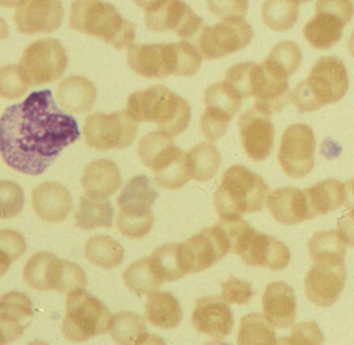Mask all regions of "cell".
Segmentation results:
<instances>
[{
    "instance_id": "836d02e7",
    "label": "cell",
    "mask_w": 354,
    "mask_h": 345,
    "mask_svg": "<svg viewBox=\"0 0 354 345\" xmlns=\"http://www.w3.org/2000/svg\"><path fill=\"white\" fill-rule=\"evenodd\" d=\"M85 257L93 265L111 270L122 265L124 250L120 243L108 236H95L85 245Z\"/></svg>"
},
{
    "instance_id": "11a10c76",
    "label": "cell",
    "mask_w": 354,
    "mask_h": 345,
    "mask_svg": "<svg viewBox=\"0 0 354 345\" xmlns=\"http://www.w3.org/2000/svg\"><path fill=\"white\" fill-rule=\"evenodd\" d=\"M8 25L6 24L3 19L0 18V41L8 39Z\"/></svg>"
},
{
    "instance_id": "7bdbcfd3",
    "label": "cell",
    "mask_w": 354,
    "mask_h": 345,
    "mask_svg": "<svg viewBox=\"0 0 354 345\" xmlns=\"http://www.w3.org/2000/svg\"><path fill=\"white\" fill-rule=\"evenodd\" d=\"M266 59L289 77L301 66L303 55L297 44L285 41L277 44Z\"/></svg>"
},
{
    "instance_id": "816d5d0a",
    "label": "cell",
    "mask_w": 354,
    "mask_h": 345,
    "mask_svg": "<svg viewBox=\"0 0 354 345\" xmlns=\"http://www.w3.org/2000/svg\"><path fill=\"white\" fill-rule=\"evenodd\" d=\"M25 328L22 321L0 313V345L15 342L22 335Z\"/></svg>"
},
{
    "instance_id": "8d00e7d4",
    "label": "cell",
    "mask_w": 354,
    "mask_h": 345,
    "mask_svg": "<svg viewBox=\"0 0 354 345\" xmlns=\"http://www.w3.org/2000/svg\"><path fill=\"white\" fill-rule=\"evenodd\" d=\"M192 180L207 182L214 178L220 168L222 158L220 151L212 142H202L189 149Z\"/></svg>"
},
{
    "instance_id": "f35d334b",
    "label": "cell",
    "mask_w": 354,
    "mask_h": 345,
    "mask_svg": "<svg viewBox=\"0 0 354 345\" xmlns=\"http://www.w3.org/2000/svg\"><path fill=\"white\" fill-rule=\"evenodd\" d=\"M124 281L127 288L138 296H149L163 284L153 271L149 257L132 263L124 271Z\"/></svg>"
},
{
    "instance_id": "277c9868",
    "label": "cell",
    "mask_w": 354,
    "mask_h": 345,
    "mask_svg": "<svg viewBox=\"0 0 354 345\" xmlns=\"http://www.w3.org/2000/svg\"><path fill=\"white\" fill-rule=\"evenodd\" d=\"M68 23L73 30L103 39L118 50L131 47L136 39V25L115 6L102 0H75Z\"/></svg>"
},
{
    "instance_id": "4316f807",
    "label": "cell",
    "mask_w": 354,
    "mask_h": 345,
    "mask_svg": "<svg viewBox=\"0 0 354 345\" xmlns=\"http://www.w3.org/2000/svg\"><path fill=\"white\" fill-rule=\"evenodd\" d=\"M86 286V275L80 265L50 254L44 278V290L70 292Z\"/></svg>"
},
{
    "instance_id": "8992f818",
    "label": "cell",
    "mask_w": 354,
    "mask_h": 345,
    "mask_svg": "<svg viewBox=\"0 0 354 345\" xmlns=\"http://www.w3.org/2000/svg\"><path fill=\"white\" fill-rule=\"evenodd\" d=\"M268 195L270 189L261 176L245 166H231L214 194V207L221 218L241 217L261 211Z\"/></svg>"
},
{
    "instance_id": "7a4b0ae2",
    "label": "cell",
    "mask_w": 354,
    "mask_h": 345,
    "mask_svg": "<svg viewBox=\"0 0 354 345\" xmlns=\"http://www.w3.org/2000/svg\"><path fill=\"white\" fill-rule=\"evenodd\" d=\"M199 50L189 41L171 44H133L128 50V64L147 79L167 76L191 77L201 66Z\"/></svg>"
},
{
    "instance_id": "ba28073f",
    "label": "cell",
    "mask_w": 354,
    "mask_h": 345,
    "mask_svg": "<svg viewBox=\"0 0 354 345\" xmlns=\"http://www.w3.org/2000/svg\"><path fill=\"white\" fill-rule=\"evenodd\" d=\"M139 124L127 111L105 114L95 112L87 116L83 126L85 143L95 151L127 149L138 134Z\"/></svg>"
},
{
    "instance_id": "603a6c76",
    "label": "cell",
    "mask_w": 354,
    "mask_h": 345,
    "mask_svg": "<svg viewBox=\"0 0 354 345\" xmlns=\"http://www.w3.org/2000/svg\"><path fill=\"white\" fill-rule=\"evenodd\" d=\"M272 217L284 225H295L308 220L305 192L295 187H283L268 195L266 201Z\"/></svg>"
},
{
    "instance_id": "7402d4cb",
    "label": "cell",
    "mask_w": 354,
    "mask_h": 345,
    "mask_svg": "<svg viewBox=\"0 0 354 345\" xmlns=\"http://www.w3.org/2000/svg\"><path fill=\"white\" fill-rule=\"evenodd\" d=\"M81 185L86 196L106 199L115 194L122 185L120 168L111 160L100 159L85 167Z\"/></svg>"
},
{
    "instance_id": "c3c4849f",
    "label": "cell",
    "mask_w": 354,
    "mask_h": 345,
    "mask_svg": "<svg viewBox=\"0 0 354 345\" xmlns=\"http://www.w3.org/2000/svg\"><path fill=\"white\" fill-rule=\"evenodd\" d=\"M208 10L222 20L245 19L249 8V0H206Z\"/></svg>"
},
{
    "instance_id": "b9f144b4",
    "label": "cell",
    "mask_w": 354,
    "mask_h": 345,
    "mask_svg": "<svg viewBox=\"0 0 354 345\" xmlns=\"http://www.w3.org/2000/svg\"><path fill=\"white\" fill-rule=\"evenodd\" d=\"M32 86L21 64H8L0 68V97L17 100Z\"/></svg>"
},
{
    "instance_id": "4fadbf2b",
    "label": "cell",
    "mask_w": 354,
    "mask_h": 345,
    "mask_svg": "<svg viewBox=\"0 0 354 345\" xmlns=\"http://www.w3.org/2000/svg\"><path fill=\"white\" fill-rule=\"evenodd\" d=\"M145 24L153 32L171 30L187 39L201 32L204 21L183 0H159L147 8Z\"/></svg>"
},
{
    "instance_id": "680465c9",
    "label": "cell",
    "mask_w": 354,
    "mask_h": 345,
    "mask_svg": "<svg viewBox=\"0 0 354 345\" xmlns=\"http://www.w3.org/2000/svg\"><path fill=\"white\" fill-rule=\"evenodd\" d=\"M348 49L351 51V55L354 57V31L353 35H351V39H349Z\"/></svg>"
},
{
    "instance_id": "8fae6325",
    "label": "cell",
    "mask_w": 354,
    "mask_h": 345,
    "mask_svg": "<svg viewBox=\"0 0 354 345\" xmlns=\"http://www.w3.org/2000/svg\"><path fill=\"white\" fill-rule=\"evenodd\" d=\"M316 138L305 124H295L285 130L278 160L283 171L292 178H301L312 171L315 163Z\"/></svg>"
},
{
    "instance_id": "52a82bcc",
    "label": "cell",
    "mask_w": 354,
    "mask_h": 345,
    "mask_svg": "<svg viewBox=\"0 0 354 345\" xmlns=\"http://www.w3.org/2000/svg\"><path fill=\"white\" fill-rule=\"evenodd\" d=\"M112 315L99 299L84 290L68 292L62 331L70 342H84L110 330Z\"/></svg>"
},
{
    "instance_id": "5bb4252c",
    "label": "cell",
    "mask_w": 354,
    "mask_h": 345,
    "mask_svg": "<svg viewBox=\"0 0 354 345\" xmlns=\"http://www.w3.org/2000/svg\"><path fill=\"white\" fill-rule=\"evenodd\" d=\"M64 17L62 0H24L15 12L14 22L24 35L51 33L60 28Z\"/></svg>"
},
{
    "instance_id": "ac0fdd59",
    "label": "cell",
    "mask_w": 354,
    "mask_h": 345,
    "mask_svg": "<svg viewBox=\"0 0 354 345\" xmlns=\"http://www.w3.org/2000/svg\"><path fill=\"white\" fill-rule=\"evenodd\" d=\"M239 257L250 267L281 271L288 267L291 253L287 246L274 236L255 230Z\"/></svg>"
},
{
    "instance_id": "7dc6e473",
    "label": "cell",
    "mask_w": 354,
    "mask_h": 345,
    "mask_svg": "<svg viewBox=\"0 0 354 345\" xmlns=\"http://www.w3.org/2000/svg\"><path fill=\"white\" fill-rule=\"evenodd\" d=\"M254 297V290L249 282L230 277L222 283L221 298L228 304L248 305Z\"/></svg>"
},
{
    "instance_id": "74e56055",
    "label": "cell",
    "mask_w": 354,
    "mask_h": 345,
    "mask_svg": "<svg viewBox=\"0 0 354 345\" xmlns=\"http://www.w3.org/2000/svg\"><path fill=\"white\" fill-rule=\"evenodd\" d=\"M278 344L274 327L264 315L252 313L241 321L237 344L274 345Z\"/></svg>"
},
{
    "instance_id": "9a60e30c",
    "label": "cell",
    "mask_w": 354,
    "mask_h": 345,
    "mask_svg": "<svg viewBox=\"0 0 354 345\" xmlns=\"http://www.w3.org/2000/svg\"><path fill=\"white\" fill-rule=\"evenodd\" d=\"M239 133L243 149L253 161H264L274 149V127L270 115L251 108L239 118Z\"/></svg>"
},
{
    "instance_id": "6f0895ef",
    "label": "cell",
    "mask_w": 354,
    "mask_h": 345,
    "mask_svg": "<svg viewBox=\"0 0 354 345\" xmlns=\"http://www.w3.org/2000/svg\"><path fill=\"white\" fill-rule=\"evenodd\" d=\"M133 1H134L135 4H136L137 6H139V8H145V10H147L149 6H153V3L159 1V0H133Z\"/></svg>"
},
{
    "instance_id": "681fc988",
    "label": "cell",
    "mask_w": 354,
    "mask_h": 345,
    "mask_svg": "<svg viewBox=\"0 0 354 345\" xmlns=\"http://www.w3.org/2000/svg\"><path fill=\"white\" fill-rule=\"evenodd\" d=\"M324 342V336L319 327L315 323H301L295 325L291 331V335L282 338V344H322Z\"/></svg>"
},
{
    "instance_id": "91938a15",
    "label": "cell",
    "mask_w": 354,
    "mask_h": 345,
    "mask_svg": "<svg viewBox=\"0 0 354 345\" xmlns=\"http://www.w3.org/2000/svg\"><path fill=\"white\" fill-rule=\"evenodd\" d=\"M295 1H297L299 4H303L305 3V2H309L311 1V0H295Z\"/></svg>"
},
{
    "instance_id": "ffe728a7",
    "label": "cell",
    "mask_w": 354,
    "mask_h": 345,
    "mask_svg": "<svg viewBox=\"0 0 354 345\" xmlns=\"http://www.w3.org/2000/svg\"><path fill=\"white\" fill-rule=\"evenodd\" d=\"M261 64L263 66V79L259 91L254 97L255 108L272 115L279 113L290 100L288 76L268 59Z\"/></svg>"
},
{
    "instance_id": "e575fe53",
    "label": "cell",
    "mask_w": 354,
    "mask_h": 345,
    "mask_svg": "<svg viewBox=\"0 0 354 345\" xmlns=\"http://www.w3.org/2000/svg\"><path fill=\"white\" fill-rule=\"evenodd\" d=\"M114 209L106 199L83 196L76 213V224L81 230H91L111 227Z\"/></svg>"
},
{
    "instance_id": "bcb514c9",
    "label": "cell",
    "mask_w": 354,
    "mask_h": 345,
    "mask_svg": "<svg viewBox=\"0 0 354 345\" xmlns=\"http://www.w3.org/2000/svg\"><path fill=\"white\" fill-rule=\"evenodd\" d=\"M0 313L23 321L33 315L32 303L26 295L8 292L0 298Z\"/></svg>"
},
{
    "instance_id": "f6af8a7d",
    "label": "cell",
    "mask_w": 354,
    "mask_h": 345,
    "mask_svg": "<svg viewBox=\"0 0 354 345\" xmlns=\"http://www.w3.org/2000/svg\"><path fill=\"white\" fill-rule=\"evenodd\" d=\"M24 193L14 182L0 180V219H12L24 207Z\"/></svg>"
},
{
    "instance_id": "cb8c5ba5",
    "label": "cell",
    "mask_w": 354,
    "mask_h": 345,
    "mask_svg": "<svg viewBox=\"0 0 354 345\" xmlns=\"http://www.w3.org/2000/svg\"><path fill=\"white\" fill-rule=\"evenodd\" d=\"M158 198V192L151 186L147 176L131 178L118 196V205L122 217L143 218L153 216L151 207Z\"/></svg>"
},
{
    "instance_id": "30bf717a",
    "label": "cell",
    "mask_w": 354,
    "mask_h": 345,
    "mask_svg": "<svg viewBox=\"0 0 354 345\" xmlns=\"http://www.w3.org/2000/svg\"><path fill=\"white\" fill-rule=\"evenodd\" d=\"M68 64L66 48L54 39L30 44L23 52L20 62L32 86L55 82L64 76Z\"/></svg>"
},
{
    "instance_id": "4dcf8cb0",
    "label": "cell",
    "mask_w": 354,
    "mask_h": 345,
    "mask_svg": "<svg viewBox=\"0 0 354 345\" xmlns=\"http://www.w3.org/2000/svg\"><path fill=\"white\" fill-rule=\"evenodd\" d=\"M183 309L174 295L167 292H153L147 297L145 317L160 330L176 329L183 319Z\"/></svg>"
},
{
    "instance_id": "f546056e",
    "label": "cell",
    "mask_w": 354,
    "mask_h": 345,
    "mask_svg": "<svg viewBox=\"0 0 354 345\" xmlns=\"http://www.w3.org/2000/svg\"><path fill=\"white\" fill-rule=\"evenodd\" d=\"M192 261V273L205 271L226 257L212 227L206 228L200 234L183 242Z\"/></svg>"
},
{
    "instance_id": "d6986e66",
    "label": "cell",
    "mask_w": 354,
    "mask_h": 345,
    "mask_svg": "<svg viewBox=\"0 0 354 345\" xmlns=\"http://www.w3.org/2000/svg\"><path fill=\"white\" fill-rule=\"evenodd\" d=\"M31 205L41 220L58 223L72 211L73 198L70 191L59 183L46 182L33 190Z\"/></svg>"
},
{
    "instance_id": "ee69618b",
    "label": "cell",
    "mask_w": 354,
    "mask_h": 345,
    "mask_svg": "<svg viewBox=\"0 0 354 345\" xmlns=\"http://www.w3.org/2000/svg\"><path fill=\"white\" fill-rule=\"evenodd\" d=\"M26 250L24 238L14 230H0V277Z\"/></svg>"
},
{
    "instance_id": "2e32d148",
    "label": "cell",
    "mask_w": 354,
    "mask_h": 345,
    "mask_svg": "<svg viewBox=\"0 0 354 345\" xmlns=\"http://www.w3.org/2000/svg\"><path fill=\"white\" fill-rule=\"evenodd\" d=\"M346 278L345 265H314L305 278L308 299L322 308L333 306L344 290Z\"/></svg>"
},
{
    "instance_id": "ab89813d",
    "label": "cell",
    "mask_w": 354,
    "mask_h": 345,
    "mask_svg": "<svg viewBox=\"0 0 354 345\" xmlns=\"http://www.w3.org/2000/svg\"><path fill=\"white\" fill-rule=\"evenodd\" d=\"M192 180L191 164L189 155L181 151L180 153L163 169L155 172V182L158 186L174 191L183 188Z\"/></svg>"
},
{
    "instance_id": "6da1fadb",
    "label": "cell",
    "mask_w": 354,
    "mask_h": 345,
    "mask_svg": "<svg viewBox=\"0 0 354 345\" xmlns=\"http://www.w3.org/2000/svg\"><path fill=\"white\" fill-rule=\"evenodd\" d=\"M79 137L76 120L57 107L49 89L33 91L0 118V155L26 176L43 174Z\"/></svg>"
},
{
    "instance_id": "f5cc1de1",
    "label": "cell",
    "mask_w": 354,
    "mask_h": 345,
    "mask_svg": "<svg viewBox=\"0 0 354 345\" xmlns=\"http://www.w3.org/2000/svg\"><path fill=\"white\" fill-rule=\"evenodd\" d=\"M338 234L346 247H354V209L344 214L338 222Z\"/></svg>"
},
{
    "instance_id": "f907efd6",
    "label": "cell",
    "mask_w": 354,
    "mask_h": 345,
    "mask_svg": "<svg viewBox=\"0 0 354 345\" xmlns=\"http://www.w3.org/2000/svg\"><path fill=\"white\" fill-rule=\"evenodd\" d=\"M316 12H328L342 19L346 24L354 16V6L351 0H318Z\"/></svg>"
},
{
    "instance_id": "d6a6232c",
    "label": "cell",
    "mask_w": 354,
    "mask_h": 345,
    "mask_svg": "<svg viewBox=\"0 0 354 345\" xmlns=\"http://www.w3.org/2000/svg\"><path fill=\"white\" fill-rule=\"evenodd\" d=\"M308 248L314 265H345L346 246L337 230L314 234L308 243Z\"/></svg>"
},
{
    "instance_id": "9c48e42d",
    "label": "cell",
    "mask_w": 354,
    "mask_h": 345,
    "mask_svg": "<svg viewBox=\"0 0 354 345\" xmlns=\"http://www.w3.org/2000/svg\"><path fill=\"white\" fill-rule=\"evenodd\" d=\"M254 30L245 19H227L212 26H204L198 39L202 58L221 59L250 45Z\"/></svg>"
},
{
    "instance_id": "7c38bea8",
    "label": "cell",
    "mask_w": 354,
    "mask_h": 345,
    "mask_svg": "<svg viewBox=\"0 0 354 345\" xmlns=\"http://www.w3.org/2000/svg\"><path fill=\"white\" fill-rule=\"evenodd\" d=\"M204 103L205 111L200 118V129L205 138L214 142L226 134L231 120L241 108L243 100L223 81L207 87Z\"/></svg>"
},
{
    "instance_id": "83f0119b",
    "label": "cell",
    "mask_w": 354,
    "mask_h": 345,
    "mask_svg": "<svg viewBox=\"0 0 354 345\" xmlns=\"http://www.w3.org/2000/svg\"><path fill=\"white\" fill-rule=\"evenodd\" d=\"M345 25L342 19L328 12H316L304 27V37L316 50H328L342 39Z\"/></svg>"
},
{
    "instance_id": "1f68e13d",
    "label": "cell",
    "mask_w": 354,
    "mask_h": 345,
    "mask_svg": "<svg viewBox=\"0 0 354 345\" xmlns=\"http://www.w3.org/2000/svg\"><path fill=\"white\" fill-rule=\"evenodd\" d=\"M110 333L116 344L122 345L153 344V339H160L149 333L142 317L130 311L112 315Z\"/></svg>"
},
{
    "instance_id": "9f6ffc18",
    "label": "cell",
    "mask_w": 354,
    "mask_h": 345,
    "mask_svg": "<svg viewBox=\"0 0 354 345\" xmlns=\"http://www.w3.org/2000/svg\"><path fill=\"white\" fill-rule=\"evenodd\" d=\"M24 0H0V6L2 8H16L20 6Z\"/></svg>"
},
{
    "instance_id": "d4e9b609",
    "label": "cell",
    "mask_w": 354,
    "mask_h": 345,
    "mask_svg": "<svg viewBox=\"0 0 354 345\" xmlns=\"http://www.w3.org/2000/svg\"><path fill=\"white\" fill-rule=\"evenodd\" d=\"M153 271L163 283L174 282L192 273V261L183 244H165L149 257Z\"/></svg>"
},
{
    "instance_id": "44dd1931",
    "label": "cell",
    "mask_w": 354,
    "mask_h": 345,
    "mask_svg": "<svg viewBox=\"0 0 354 345\" xmlns=\"http://www.w3.org/2000/svg\"><path fill=\"white\" fill-rule=\"evenodd\" d=\"M264 317L279 329H287L297 317V297L295 290L285 282H274L266 288L262 297Z\"/></svg>"
},
{
    "instance_id": "db71d44e",
    "label": "cell",
    "mask_w": 354,
    "mask_h": 345,
    "mask_svg": "<svg viewBox=\"0 0 354 345\" xmlns=\"http://www.w3.org/2000/svg\"><path fill=\"white\" fill-rule=\"evenodd\" d=\"M345 201L347 209H354V178L344 184Z\"/></svg>"
},
{
    "instance_id": "d590c367",
    "label": "cell",
    "mask_w": 354,
    "mask_h": 345,
    "mask_svg": "<svg viewBox=\"0 0 354 345\" xmlns=\"http://www.w3.org/2000/svg\"><path fill=\"white\" fill-rule=\"evenodd\" d=\"M299 6L295 0H266L262 6V20L277 32L290 30L299 19Z\"/></svg>"
},
{
    "instance_id": "3957f363",
    "label": "cell",
    "mask_w": 354,
    "mask_h": 345,
    "mask_svg": "<svg viewBox=\"0 0 354 345\" xmlns=\"http://www.w3.org/2000/svg\"><path fill=\"white\" fill-rule=\"evenodd\" d=\"M126 111L137 122H153L160 132L176 137L191 122V106L187 100L163 85L136 91L129 97Z\"/></svg>"
},
{
    "instance_id": "484cf974",
    "label": "cell",
    "mask_w": 354,
    "mask_h": 345,
    "mask_svg": "<svg viewBox=\"0 0 354 345\" xmlns=\"http://www.w3.org/2000/svg\"><path fill=\"white\" fill-rule=\"evenodd\" d=\"M58 103L70 113L91 111L97 101V87L86 77L74 76L64 79L56 91Z\"/></svg>"
},
{
    "instance_id": "60d3db41",
    "label": "cell",
    "mask_w": 354,
    "mask_h": 345,
    "mask_svg": "<svg viewBox=\"0 0 354 345\" xmlns=\"http://www.w3.org/2000/svg\"><path fill=\"white\" fill-rule=\"evenodd\" d=\"M259 66V64L252 62L235 64L227 70L224 81L241 100L253 97L254 84Z\"/></svg>"
},
{
    "instance_id": "5b68a950",
    "label": "cell",
    "mask_w": 354,
    "mask_h": 345,
    "mask_svg": "<svg viewBox=\"0 0 354 345\" xmlns=\"http://www.w3.org/2000/svg\"><path fill=\"white\" fill-rule=\"evenodd\" d=\"M349 88L348 74L339 58L324 56L314 64L306 80L291 91L290 101L301 111L313 112L337 103Z\"/></svg>"
},
{
    "instance_id": "e0dca14e",
    "label": "cell",
    "mask_w": 354,
    "mask_h": 345,
    "mask_svg": "<svg viewBox=\"0 0 354 345\" xmlns=\"http://www.w3.org/2000/svg\"><path fill=\"white\" fill-rule=\"evenodd\" d=\"M192 323L198 333L222 340L232 332L234 319L228 303L222 298L205 297L196 302Z\"/></svg>"
},
{
    "instance_id": "f1b7e54d",
    "label": "cell",
    "mask_w": 354,
    "mask_h": 345,
    "mask_svg": "<svg viewBox=\"0 0 354 345\" xmlns=\"http://www.w3.org/2000/svg\"><path fill=\"white\" fill-rule=\"evenodd\" d=\"M308 220L326 216L344 205V184L333 178L317 183L305 191Z\"/></svg>"
}]
</instances>
